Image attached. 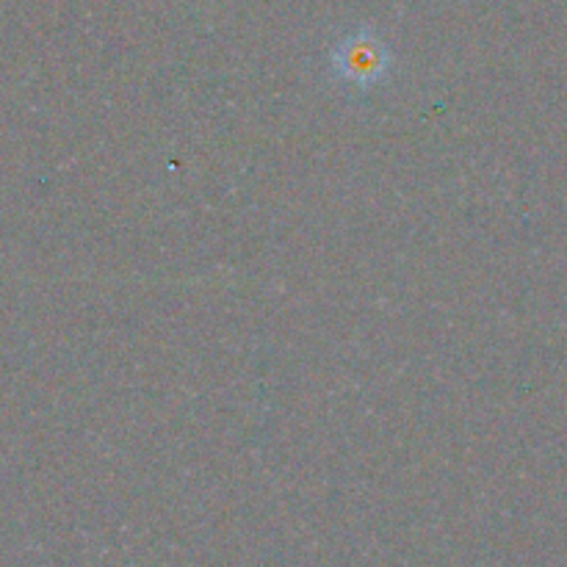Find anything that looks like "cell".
Masks as SVG:
<instances>
[{"mask_svg":"<svg viewBox=\"0 0 567 567\" xmlns=\"http://www.w3.org/2000/svg\"><path fill=\"white\" fill-rule=\"evenodd\" d=\"M332 75L347 86L369 92L377 83H382L391 72V53L385 42L377 39L371 31H358L352 37L341 39L330 55Z\"/></svg>","mask_w":567,"mask_h":567,"instance_id":"cell-1","label":"cell"}]
</instances>
